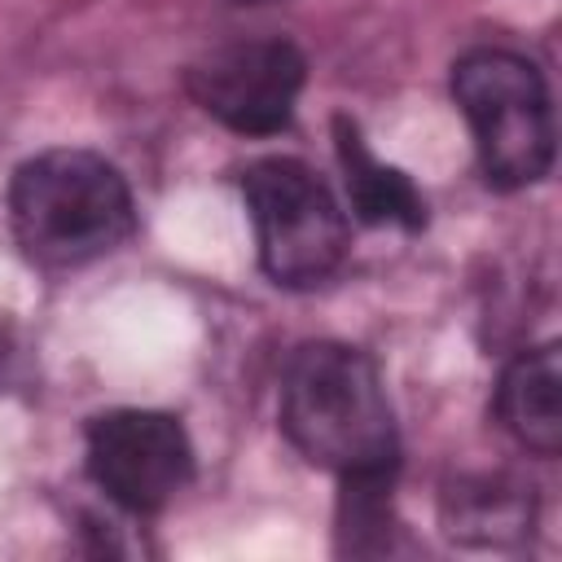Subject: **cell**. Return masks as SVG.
I'll return each mask as SVG.
<instances>
[{
	"mask_svg": "<svg viewBox=\"0 0 562 562\" xmlns=\"http://www.w3.org/2000/svg\"><path fill=\"white\" fill-rule=\"evenodd\" d=\"M259 263L285 290L329 281L347 259V215L329 184L299 158H263L241 176Z\"/></svg>",
	"mask_w": 562,
	"mask_h": 562,
	"instance_id": "4",
	"label": "cell"
},
{
	"mask_svg": "<svg viewBox=\"0 0 562 562\" xmlns=\"http://www.w3.org/2000/svg\"><path fill=\"white\" fill-rule=\"evenodd\" d=\"M334 140H338L347 202L364 224H400V228H422L426 224V202L413 189V180L404 171L378 162L351 119L334 123Z\"/></svg>",
	"mask_w": 562,
	"mask_h": 562,
	"instance_id": "8",
	"label": "cell"
},
{
	"mask_svg": "<svg viewBox=\"0 0 562 562\" xmlns=\"http://www.w3.org/2000/svg\"><path fill=\"white\" fill-rule=\"evenodd\" d=\"M281 430L338 479L395 470V413L378 364L347 342H303L281 378Z\"/></svg>",
	"mask_w": 562,
	"mask_h": 562,
	"instance_id": "1",
	"label": "cell"
},
{
	"mask_svg": "<svg viewBox=\"0 0 562 562\" xmlns=\"http://www.w3.org/2000/svg\"><path fill=\"white\" fill-rule=\"evenodd\" d=\"M88 479L123 509L154 514L193 479V443L171 413L114 408L88 422Z\"/></svg>",
	"mask_w": 562,
	"mask_h": 562,
	"instance_id": "5",
	"label": "cell"
},
{
	"mask_svg": "<svg viewBox=\"0 0 562 562\" xmlns=\"http://www.w3.org/2000/svg\"><path fill=\"white\" fill-rule=\"evenodd\" d=\"M443 522L465 544H505L531 527V487L509 474H474L448 487Z\"/></svg>",
	"mask_w": 562,
	"mask_h": 562,
	"instance_id": "9",
	"label": "cell"
},
{
	"mask_svg": "<svg viewBox=\"0 0 562 562\" xmlns=\"http://www.w3.org/2000/svg\"><path fill=\"white\" fill-rule=\"evenodd\" d=\"M452 97L474 132L487 184L527 189L553 167V105L540 70L505 48H474L452 66Z\"/></svg>",
	"mask_w": 562,
	"mask_h": 562,
	"instance_id": "3",
	"label": "cell"
},
{
	"mask_svg": "<svg viewBox=\"0 0 562 562\" xmlns=\"http://www.w3.org/2000/svg\"><path fill=\"white\" fill-rule=\"evenodd\" d=\"M237 4H263V0H237Z\"/></svg>",
	"mask_w": 562,
	"mask_h": 562,
	"instance_id": "10",
	"label": "cell"
},
{
	"mask_svg": "<svg viewBox=\"0 0 562 562\" xmlns=\"http://www.w3.org/2000/svg\"><path fill=\"white\" fill-rule=\"evenodd\" d=\"M307 61L290 40H233L189 66L193 101L241 136H272L290 123Z\"/></svg>",
	"mask_w": 562,
	"mask_h": 562,
	"instance_id": "6",
	"label": "cell"
},
{
	"mask_svg": "<svg viewBox=\"0 0 562 562\" xmlns=\"http://www.w3.org/2000/svg\"><path fill=\"white\" fill-rule=\"evenodd\" d=\"M9 220L26 259L40 268H79L132 237L136 206L123 171L101 154L48 149L13 171Z\"/></svg>",
	"mask_w": 562,
	"mask_h": 562,
	"instance_id": "2",
	"label": "cell"
},
{
	"mask_svg": "<svg viewBox=\"0 0 562 562\" xmlns=\"http://www.w3.org/2000/svg\"><path fill=\"white\" fill-rule=\"evenodd\" d=\"M501 426L536 457H558L562 448V356L558 342L522 351L496 386Z\"/></svg>",
	"mask_w": 562,
	"mask_h": 562,
	"instance_id": "7",
	"label": "cell"
}]
</instances>
